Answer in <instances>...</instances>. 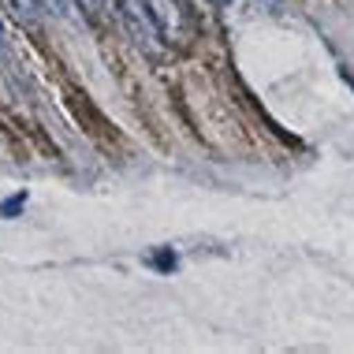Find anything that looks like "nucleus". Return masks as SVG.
<instances>
[{
	"label": "nucleus",
	"mask_w": 354,
	"mask_h": 354,
	"mask_svg": "<svg viewBox=\"0 0 354 354\" xmlns=\"http://www.w3.org/2000/svg\"><path fill=\"white\" fill-rule=\"evenodd\" d=\"M79 4H82V8H86V12H97V8H101V4H104V0H79Z\"/></svg>",
	"instance_id": "4"
},
{
	"label": "nucleus",
	"mask_w": 354,
	"mask_h": 354,
	"mask_svg": "<svg viewBox=\"0 0 354 354\" xmlns=\"http://www.w3.org/2000/svg\"><path fill=\"white\" fill-rule=\"evenodd\" d=\"M216 4H232V0H216Z\"/></svg>",
	"instance_id": "6"
},
{
	"label": "nucleus",
	"mask_w": 354,
	"mask_h": 354,
	"mask_svg": "<svg viewBox=\"0 0 354 354\" xmlns=\"http://www.w3.org/2000/svg\"><path fill=\"white\" fill-rule=\"evenodd\" d=\"M153 4V19H157V26L165 34H176V4L171 0H149Z\"/></svg>",
	"instance_id": "1"
},
{
	"label": "nucleus",
	"mask_w": 354,
	"mask_h": 354,
	"mask_svg": "<svg viewBox=\"0 0 354 354\" xmlns=\"http://www.w3.org/2000/svg\"><path fill=\"white\" fill-rule=\"evenodd\" d=\"M49 4H56V8H60V12H64V0H49Z\"/></svg>",
	"instance_id": "5"
},
{
	"label": "nucleus",
	"mask_w": 354,
	"mask_h": 354,
	"mask_svg": "<svg viewBox=\"0 0 354 354\" xmlns=\"http://www.w3.org/2000/svg\"><path fill=\"white\" fill-rule=\"evenodd\" d=\"M153 265H157V269H176V254H157V257H153Z\"/></svg>",
	"instance_id": "3"
},
{
	"label": "nucleus",
	"mask_w": 354,
	"mask_h": 354,
	"mask_svg": "<svg viewBox=\"0 0 354 354\" xmlns=\"http://www.w3.org/2000/svg\"><path fill=\"white\" fill-rule=\"evenodd\" d=\"M23 205H26V194H15V198H8V202L0 205V216H12V213H19Z\"/></svg>",
	"instance_id": "2"
}]
</instances>
